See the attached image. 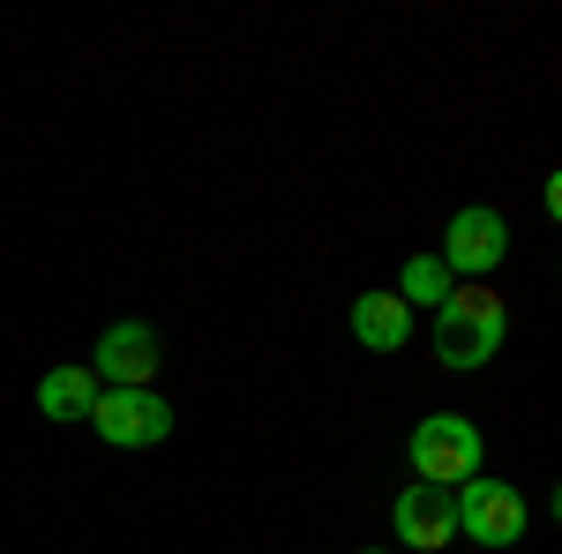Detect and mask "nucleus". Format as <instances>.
I'll list each match as a JSON object with an SVG mask.
<instances>
[{"mask_svg": "<svg viewBox=\"0 0 562 554\" xmlns=\"http://www.w3.org/2000/svg\"><path fill=\"white\" fill-rule=\"evenodd\" d=\"M90 405H98V375H90V368H53L38 383L45 420H90Z\"/></svg>", "mask_w": 562, "mask_h": 554, "instance_id": "nucleus-9", "label": "nucleus"}, {"mask_svg": "<svg viewBox=\"0 0 562 554\" xmlns=\"http://www.w3.org/2000/svg\"><path fill=\"white\" fill-rule=\"evenodd\" d=\"M390 524H397L405 547H450V540H458V487H428V479H413V487L397 495Z\"/></svg>", "mask_w": 562, "mask_h": 554, "instance_id": "nucleus-7", "label": "nucleus"}, {"mask_svg": "<svg viewBox=\"0 0 562 554\" xmlns=\"http://www.w3.org/2000/svg\"><path fill=\"white\" fill-rule=\"evenodd\" d=\"M450 285H458V278H450L435 256H413V262H405V285H397V299H405V307H413V299L442 307V299H450Z\"/></svg>", "mask_w": 562, "mask_h": 554, "instance_id": "nucleus-10", "label": "nucleus"}, {"mask_svg": "<svg viewBox=\"0 0 562 554\" xmlns=\"http://www.w3.org/2000/svg\"><path fill=\"white\" fill-rule=\"evenodd\" d=\"M352 338L368 344V352H397V344L413 338V307L397 293H360L352 299Z\"/></svg>", "mask_w": 562, "mask_h": 554, "instance_id": "nucleus-8", "label": "nucleus"}, {"mask_svg": "<svg viewBox=\"0 0 562 554\" xmlns=\"http://www.w3.org/2000/svg\"><path fill=\"white\" fill-rule=\"evenodd\" d=\"M480 457H487V442L458 412H428V420L413 427V472L428 487H465V479H480Z\"/></svg>", "mask_w": 562, "mask_h": 554, "instance_id": "nucleus-2", "label": "nucleus"}, {"mask_svg": "<svg viewBox=\"0 0 562 554\" xmlns=\"http://www.w3.org/2000/svg\"><path fill=\"white\" fill-rule=\"evenodd\" d=\"M158 360H166V344H158L150 323H113V330L98 338V368H90V375H105L113 389H150Z\"/></svg>", "mask_w": 562, "mask_h": 554, "instance_id": "nucleus-6", "label": "nucleus"}, {"mask_svg": "<svg viewBox=\"0 0 562 554\" xmlns=\"http://www.w3.org/2000/svg\"><path fill=\"white\" fill-rule=\"evenodd\" d=\"M368 554H390V547H368Z\"/></svg>", "mask_w": 562, "mask_h": 554, "instance_id": "nucleus-11", "label": "nucleus"}, {"mask_svg": "<svg viewBox=\"0 0 562 554\" xmlns=\"http://www.w3.org/2000/svg\"><path fill=\"white\" fill-rule=\"evenodd\" d=\"M510 338V307L487 285H450V299L435 307V360L442 368H487Z\"/></svg>", "mask_w": 562, "mask_h": 554, "instance_id": "nucleus-1", "label": "nucleus"}, {"mask_svg": "<svg viewBox=\"0 0 562 554\" xmlns=\"http://www.w3.org/2000/svg\"><path fill=\"white\" fill-rule=\"evenodd\" d=\"M503 256H510V225H503V211H458L435 262H442L450 278H487Z\"/></svg>", "mask_w": 562, "mask_h": 554, "instance_id": "nucleus-5", "label": "nucleus"}, {"mask_svg": "<svg viewBox=\"0 0 562 554\" xmlns=\"http://www.w3.org/2000/svg\"><path fill=\"white\" fill-rule=\"evenodd\" d=\"M525 495L510 479H465L458 487V532L480 540V547H518L525 540Z\"/></svg>", "mask_w": 562, "mask_h": 554, "instance_id": "nucleus-4", "label": "nucleus"}, {"mask_svg": "<svg viewBox=\"0 0 562 554\" xmlns=\"http://www.w3.org/2000/svg\"><path fill=\"white\" fill-rule=\"evenodd\" d=\"M90 427H98V442H113V450H158V442L173 434V412H166L158 389H98Z\"/></svg>", "mask_w": 562, "mask_h": 554, "instance_id": "nucleus-3", "label": "nucleus"}]
</instances>
